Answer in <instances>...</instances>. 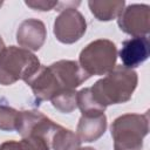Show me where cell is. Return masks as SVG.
Returning a JSON list of instances; mask_svg holds the SVG:
<instances>
[{
	"instance_id": "cell-1",
	"label": "cell",
	"mask_w": 150,
	"mask_h": 150,
	"mask_svg": "<svg viewBox=\"0 0 150 150\" xmlns=\"http://www.w3.org/2000/svg\"><path fill=\"white\" fill-rule=\"evenodd\" d=\"M137 82L136 71L121 64L115 66L103 79L90 87V90L95 100L107 108L110 104H120L129 101L137 87Z\"/></svg>"
},
{
	"instance_id": "cell-2",
	"label": "cell",
	"mask_w": 150,
	"mask_h": 150,
	"mask_svg": "<svg viewBox=\"0 0 150 150\" xmlns=\"http://www.w3.org/2000/svg\"><path fill=\"white\" fill-rule=\"evenodd\" d=\"M39 59L21 47H5L0 53V84L9 86L19 80L27 81L40 68Z\"/></svg>"
},
{
	"instance_id": "cell-3",
	"label": "cell",
	"mask_w": 150,
	"mask_h": 150,
	"mask_svg": "<svg viewBox=\"0 0 150 150\" xmlns=\"http://www.w3.org/2000/svg\"><path fill=\"white\" fill-rule=\"evenodd\" d=\"M110 130L115 150H141L149 131V112L118 116Z\"/></svg>"
},
{
	"instance_id": "cell-4",
	"label": "cell",
	"mask_w": 150,
	"mask_h": 150,
	"mask_svg": "<svg viewBox=\"0 0 150 150\" xmlns=\"http://www.w3.org/2000/svg\"><path fill=\"white\" fill-rule=\"evenodd\" d=\"M117 49L112 41L98 39L84 47L79 56V63L89 75H107L115 68Z\"/></svg>"
},
{
	"instance_id": "cell-5",
	"label": "cell",
	"mask_w": 150,
	"mask_h": 150,
	"mask_svg": "<svg viewBox=\"0 0 150 150\" xmlns=\"http://www.w3.org/2000/svg\"><path fill=\"white\" fill-rule=\"evenodd\" d=\"M77 2H68L64 8L59 9L60 14L54 21V35L62 43H74L79 41L87 30V22L84 16L76 9Z\"/></svg>"
},
{
	"instance_id": "cell-6",
	"label": "cell",
	"mask_w": 150,
	"mask_h": 150,
	"mask_svg": "<svg viewBox=\"0 0 150 150\" xmlns=\"http://www.w3.org/2000/svg\"><path fill=\"white\" fill-rule=\"evenodd\" d=\"M61 125L38 110L20 111L16 131L23 137H39L50 144L55 131Z\"/></svg>"
},
{
	"instance_id": "cell-7",
	"label": "cell",
	"mask_w": 150,
	"mask_h": 150,
	"mask_svg": "<svg viewBox=\"0 0 150 150\" xmlns=\"http://www.w3.org/2000/svg\"><path fill=\"white\" fill-rule=\"evenodd\" d=\"M25 82L32 88L35 103L38 105L42 101H52L55 96L64 90H71L64 87L59 75L50 66L46 67L41 64L36 73Z\"/></svg>"
},
{
	"instance_id": "cell-8",
	"label": "cell",
	"mask_w": 150,
	"mask_h": 150,
	"mask_svg": "<svg viewBox=\"0 0 150 150\" xmlns=\"http://www.w3.org/2000/svg\"><path fill=\"white\" fill-rule=\"evenodd\" d=\"M117 18V23L124 33L132 36L148 35L150 29V7L148 5H129Z\"/></svg>"
},
{
	"instance_id": "cell-9",
	"label": "cell",
	"mask_w": 150,
	"mask_h": 150,
	"mask_svg": "<svg viewBox=\"0 0 150 150\" xmlns=\"http://www.w3.org/2000/svg\"><path fill=\"white\" fill-rule=\"evenodd\" d=\"M47 38L45 23L38 19L23 20L16 30V41L27 50H39Z\"/></svg>"
},
{
	"instance_id": "cell-10",
	"label": "cell",
	"mask_w": 150,
	"mask_h": 150,
	"mask_svg": "<svg viewBox=\"0 0 150 150\" xmlns=\"http://www.w3.org/2000/svg\"><path fill=\"white\" fill-rule=\"evenodd\" d=\"M150 53V42L148 35L134 36L129 40L123 41L122 48L120 50V57L122 63L127 68H136L143 63Z\"/></svg>"
},
{
	"instance_id": "cell-11",
	"label": "cell",
	"mask_w": 150,
	"mask_h": 150,
	"mask_svg": "<svg viewBox=\"0 0 150 150\" xmlns=\"http://www.w3.org/2000/svg\"><path fill=\"white\" fill-rule=\"evenodd\" d=\"M50 67L59 75L60 80L67 89L75 90L90 76L82 69L77 61L71 60H60L50 64Z\"/></svg>"
},
{
	"instance_id": "cell-12",
	"label": "cell",
	"mask_w": 150,
	"mask_h": 150,
	"mask_svg": "<svg viewBox=\"0 0 150 150\" xmlns=\"http://www.w3.org/2000/svg\"><path fill=\"white\" fill-rule=\"evenodd\" d=\"M107 129V117L101 115H82L80 117L76 135L81 142H95Z\"/></svg>"
},
{
	"instance_id": "cell-13",
	"label": "cell",
	"mask_w": 150,
	"mask_h": 150,
	"mask_svg": "<svg viewBox=\"0 0 150 150\" xmlns=\"http://www.w3.org/2000/svg\"><path fill=\"white\" fill-rule=\"evenodd\" d=\"M124 0H112V1H88L90 12L100 21H109L120 15L124 8Z\"/></svg>"
},
{
	"instance_id": "cell-14",
	"label": "cell",
	"mask_w": 150,
	"mask_h": 150,
	"mask_svg": "<svg viewBox=\"0 0 150 150\" xmlns=\"http://www.w3.org/2000/svg\"><path fill=\"white\" fill-rule=\"evenodd\" d=\"M81 145V141L77 135L69 129L60 127L50 142V146L54 150H77Z\"/></svg>"
},
{
	"instance_id": "cell-15",
	"label": "cell",
	"mask_w": 150,
	"mask_h": 150,
	"mask_svg": "<svg viewBox=\"0 0 150 150\" xmlns=\"http://www.w3.org/2000/svg\"><path fill=\"white\" fill-rule=\"evenodd\" d=\"M76 105L80 108L82 115H101L104 114L105 110V108L95 100L90 88H83L76 93Z\"/></svg>"
},
{
	"instance_id": "cell-16",
	"label": "cell",
	"mask_w": 150,
	"mask_h": 150,
	"mask_svg": "<svg viewBox=\"0 0 150 150\" xmlns=\"http://www.w3.org/2000/svg\"><path fill=\"white\" fill-rule=\"evenodd\" d=\"M50 144L39 137H23L21 141H6L0 144V150H49Z\"/></svg>"
},
{
	"instance_id": "cell-17",
	"label": "cell",
	"mask_w": 150,
	"mask_h": 150,
	"mask_svg": "<svg viewBox=\"0 0 150 150\" xmlns=\"http://www.w3.org/2000/svg\"><path fill=\"white\" fill-rule=\"evenodd\" d=\"M20 111L14 108L0 103V130L4 131H14L18 128Z\"/></svg>"
},
{
	"instance_id": "cell-18",
	"label": "cell",
	"mask_w": 150,
	"mask_h": 150,
	"mask_svg": "<svg viewBox=\"0 0 150 150\" xmlns=\"http://www.w3.org/2000/svg\"><path fill=\"white\" fill-rule=\"evenodd\" d=\"M54 108H56L61 112H71L76 105V91L75 90H64L57 96H55L52 101Z\"/></svg>"
},
{
	"instance_id": "cell-19",
	"label": "cell",
	"mask_w": 150,
	"mask_h": 150,
	"mask_svg": "<svg viewBox=\"0 0 150 150\" xmlns=\"http://www.w3.org/2000/svg\"><path fill=\"white\" fill-rule=\"evenodd\" d=\"M25 4L35 11H50V9L57 7V5H59L57 1H40V0H38V1L28 0V1H25Z\"/></svg>"
},
{
	"instance_id": "cell-20",
	"label": "cell",
	"mask_w": 150,
	"mask_h": 150,
	"mask_svg": "<svg viewBox=\"0 0 150 150\" xmlns=\"http://www.w3.org/2000/svg\"><path fill=\"white\" fill-rule=\"evenodd\" d=\"M5 48V43H4V41H2V39H1V36H0V53H1V50Z\"/></svg>"
},
{
	"instance_id": "cell-21",
	"label": "cell",
	"mask_w": 150,
	"mask_h": 150,
	"mask_svg": "<svg viewBox=\"0 0 150 150\" xmlns=\"http://www.w3.org/2000/svg\"><path fill=\"white\" fill-rule=\"evenodd\" d=\"M77 150H95L94 148H90V146H86V148H79Z\"/></svg>"
},
{
	"instance_id": "cell-22",
	"label": "cell",
	"mask_w": 150,
	"mask_h": 150,
	"mask_svg": "<svg viewBox=\"0 0 150 150\" xmlns=\"http://www.w3.org/2000/svg\"><path fill=\"white\" fill-rule=\"evenodd\" d=\"M2 4H4V2H2V1H0V7L2 6Z\"/></svg>"
}]
</instances>
